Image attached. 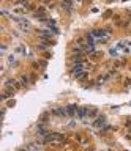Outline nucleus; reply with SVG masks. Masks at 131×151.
Returning <instances> with one entry per match:
<instances>
[{
    "label": "nucleus",
    "mask_w": 131,
    "mask_h": 151,
    "mask_svg": "<svg viewBox=\"0 0 131 151\" xmlns=\"http://www.w3.org/2000/svg\"><path fill=\"white\" fill-rule=\"evenodd\" d=\"M66 112H68V115H74V112H78V110H76L74 106H70L68 109H66Z\"/></svg>",
    "instance_id": "nucleus-2"
},
{
    "label": "nucleus",
    "mask_w": 131,
    "mask_h": 151,
    "mask_svg": "<svg viewBox=\"0 0 131 151\" xmlns=\"http://www.w3.org/2000/svg\"><path fill=\"white\" fill-rule=\"evenodd\" d=\"M103 124H104V118H98L95 123H93V126H96V127H101Z\"/></svg>",
    "instance_id": "nucleus-1"
},
{
    "label": "nucleus",
    "mask_w": 131,
    "mask_h": 151,
    "mask_svg": "<svg viewBox=\"0 0 131 151\" xmlns=\"http://www.w3.org/2000/svg\"><path fill=\"white\" fill-rule=\"evenodd\" d=\"M78 115H79V116H85V115H87V109H85V107L79 109V110H78Z\"/></svg>",
    "instance_id": "nucleus-3"
}]
</instances>
